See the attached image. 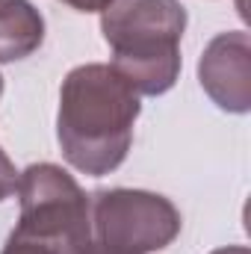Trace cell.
<instances>
[{"label": "cell", "mask_w": 251, "mask_h": 254, "mask_svg": "<svg viewBox=\"0 0 251 254\" xmlns=\"http://www.w3.org/2000/svg\"><path fill=\"white\" fill-rule=\"evenodd\" d=\"M139 113V95L113 65L86 63L71 68L60 89L57 113V139L68 166L92 178L116 172L133 145Z\"/></svg>", "instance_id": "1"}, {"label": "cell", "mask_w": 251, "mask_h": 254, "mask_svg": "<svg viewBox=\"0 0 251 254\" xmlns=\"http://www.w3.org/2000/svg\"><path fill=\"white\" fill-rule=\"evenodd\" d=\"M187 9L181 0H110L101 33L113 48V71L136 95H166L181 77Z\"/></svg>", "instance_id": "2"}, {"label": "cell", "mask_w": 251, "mask_h": 254, "mask_svg": "<svg viewBox=\"0 0 251 254\" xmlns=\"http://www.w3.org/2000/svg\"><path fill=\"white\" fill-rule=\"evenodd\" d=\"M21 216L15 231L42 240L63 254H89L92 219L89 195L57 163H33L18 172Z\"/></svg>", "instance_id": "3"}, {"label": "cell", "mask_w": 251, "mask_h": 254, "mask_svg": "<svg viewBox=\"0 0 251 254\" xmlns=\"http://www.w3.org/2000/svg\"><path fill=\"white\" fill-rule=\"evenodd\" d=\"M89 254H154L181 234V210L148 190H101L89 198Z\"/></svg>", "instance_id": "4"}, {"label": "cell", "mask_w": 251, "mask_h": 254, "mask_svg": "<svg viewBox=\"0 0 251 254\" xmlns=\"http://www.w3.org/2000/svg\"><path fill=\"white\" fill-rule=\"evenodd\" d=\"M198 83L207 98L234 116L251 110V39L246 30L219 33L198 60Z\"/></svg>", "instance_id": "5"}, {"label": "cell", "mask_w": 251, "mask_h": 254, "mask_svg": "<svg viewBox=\"0 0 251 254\" xmlns=\"http://www.w3.org/2000/svg\"><path fill=\"white\" fill-rule=\"evenodd\" d=\"M45 42V18L30 0H0V63L33 57Z\"/></svg>", "instance_id": "6"}, {"label": "cell", "mask_w": 251, "mask_h": 254, "mask_svg": "<svg viewBox=\"0 0 251 254\" xmlns=\"http://www.w3.org/2000/svg\"><path fill=\"white\" fill-rule=\"evenodd\" d=\"M0 254H63V252L48 246V243H42V240H33V237H24V234L12 231Z\"/></svg>", "instance_id": "7"}, {"label": "cell", "mask_w": 251, "mask_h": 254, "mask_svg": "<svg viewBox=\"0 0 251 254\" xmlns=\"http://www.w3.org/2000/svg\"><path fill=\"white\" fill-rule=\"evenodd\" d=\"M15 190H18V169L0 148V201H6Z\"/></svg>", "instance_id": "8"}, {"label": "cell", "mask_w": 251, "mask_h": 254, "mask_svg": "<svg viewBox=\"0 0 251 254\" xmlns=\"http://www.w3.org/2000/svg\"><path fill=\"white\" fill-rule=\"evenodd\" d=\"M68 3L71 9H77V12H104V6L110 3V0H63Z\"/></svg>", "instance_id": "9"}, {"label": "cell", "mask_w": 251, "mask_h": 254, "mask_svg": "<svg viewBox=\"0 0 251 254\" xmlns=\"http://www.w3.org/2000/svg\"><path fill=\"white\" fill-rule=\"evenodd\" d=\"M210 254H251L246 246H228V249H216V252H210Z\"/></svg>", "instance_id": "10"}, {"label": "cell", "mask_w": 251, "mask_h": 254, "mask_svg": "<svg viewBox=\"0 0 251 254\" xmlns=\"http://www.w3.org/2000/svg\"><path fill=\"white\" fill-rule=\"evenodd\" d=\"M0 95H3V74H0Z\"/></svg>", "instance_id": "11"}]
</instances>
